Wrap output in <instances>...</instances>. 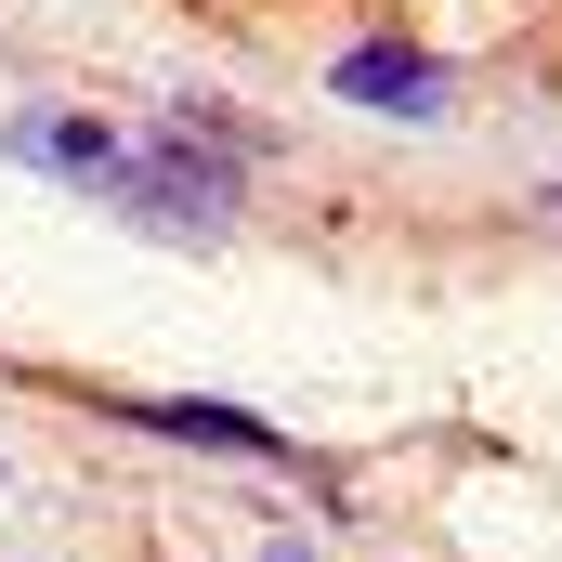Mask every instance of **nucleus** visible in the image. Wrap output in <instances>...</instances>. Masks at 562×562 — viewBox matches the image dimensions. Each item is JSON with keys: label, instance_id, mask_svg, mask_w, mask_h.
I'll use <instances>...</instances> for the list:
<instances>
[{"label": "nucleus", "instance_id": "20e7f679", "mask_svg": "<svg viewBox=\"0 0 562 562\" xmlns=\"http://www.w3.org/2000/svg\"><path fill=\"white\" fill-rule=\"evenodd\" d=\"M0 157L53 170V183H79V196H119V170H132V144L105 132V119H66V105H40V119H0Z\"/></svg>", "mask_w": 562, "mask_h": 562}, {"label": "nucleus", "instance_id": "f257e3e1", "mask_svg": "<svg viewBox=\"0 0 562 562\" xmlns=\"http://www.w3.org/2000/svg\"><path fill=\"white\" fill-rule=\"evenodd\" d=\"M236 170H249L236 144H210V132H183V119H170L157 144H132L119 210H144L157 236H223V223H236Z\"/></svg>", "mask_w": 562, "mask_h": 562}, {"label": "nucleus", "instance_id": "f03ea898", "mask_svg": "<svg viewBox=\"0 0 562 562\" xmlns=\"http://www.w3.org/2000/svg\"><path fill=\"white\" fill-rule=\"evenodd\" d=\"M327 92H340V105H367V119H419V132L445 119V105H458L445 53H419V40H340Z\"/></svg>", "mask_w": 562, "mask_h": 562}, {"label": "nucleus", "instance_id": "423d86ee", "mask_svg": "<svg viewBox=\"0 0 562 562\" xmlns=\"http://www.w3.org/2000/svg\"><path fill=\"white\" fill-rule=\"evenodd\" d=\"M550 210H562V196H550Z\"/></svg>", "mask_w": 562, "mask_h": 562}, {"label": "nucleus", "instance_id": "39448f33", "mask_svg": "<svg viewBox=\"0 0 562 562\" xmlns=\"http://www.w3.org/2000/svg\"><path fill=\"white\" fill-rule=\"evenodd\" d=\"M262 562H314V550H301V537H276V550H262Z\"/></svg>", "mask_w": 562, "mask_h": 562}, {"label": "nucleus", "instance_id": "7ed1b4c3", "mask_svg": "<svg viewBox=\"0 0 562 562\" xmlns=\"http://www.w3.org/2000/svg\"><path fill=\"white\" fill-rule=\"evenodd\" d=\"M105 419L119 431H157V445H210V458H301L276 419H249V406H196V393H105Z\"/></svg>", "mask_w": 562, "mask_h": 562}]
</instances>
